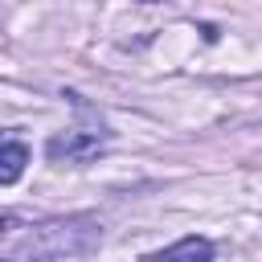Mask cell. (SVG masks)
<instances>
[{
    "label": "cell",
    "instance_id": "1",
    "mask_svg": "<svg viewBox=\"0 0 262 262\" xmlns=\"http://www.w3.org/2000/svg\"><path fill=\"white\" fill-rule=\"evenodd\" d=\"M98 237H102V225L86 213L53 217L25 237V254L33 262H70V258H86L98 246Z\"/></svg>",
    "mask_w": 262,
    "mask_h": 262
},
{
    "label": "cell",
    "instance_id": "2",
    "mask_svg": "<svg viewBox=\"0 0 262 262\" xmlns=\"http://www.w3.org/2000/svg\"><path fill=\"white\" fill-rule=\"evenodd\" d=\"M102 135L98 131H61V135H53L49 139V160H66V164H86V160H94L98 151H102Z\"/></svg>",
    "mask_w": 262,
    "mask_h": 262
},
{
    "label": "cell",
    "instance_id": "3",
    "mask_svg": "<svg viewBox=\"0 0 262 262\" xmlns=\"http://www.w3.org/2000/svg\"><path fill=\"white\" fill-rule=\"evenodd\" d=\"M143 262H213V242L209 237H180L176 246L147 254Z\"/></svg>",
    "mask_w": 262,
    "mask_h": 262
},
{
    "label": "cell",
    "instance_id": "5",
    "mask_svg": "<svg viewBox=\"0 0 262 262\" xmlns=\"http://www.w3.org/2000/svg\"><path fill=\"white\" fill-rule=\"evenodd\" d=\"M12 229H20V221H16L12 213H4V217H0V242H4V237H8Z\"/></svg>",
    "mask_w": 262,
    "mask_h": 262
},
{
    "label": "cell",
    "instance_id": "4",
    "mask_svg": "<svg viewBox=\"0 0 262 262\" xmlns=\"http://www.w3.org/2000/svg\"><path fill=\"white\" fill-rule=\"evenodd\" d=\"M29 164V147L20 139H0V184H16L25 176Z\"/></svg>",
    "mask_w": 262,
    "mask_h": 262
}]
</instances>
